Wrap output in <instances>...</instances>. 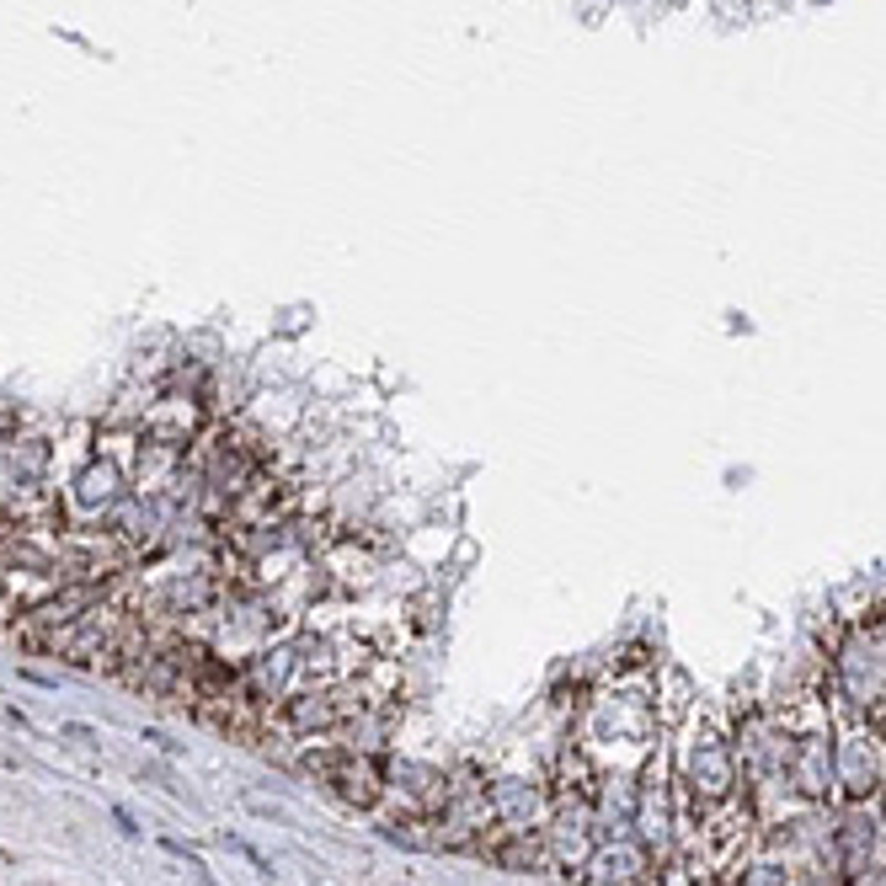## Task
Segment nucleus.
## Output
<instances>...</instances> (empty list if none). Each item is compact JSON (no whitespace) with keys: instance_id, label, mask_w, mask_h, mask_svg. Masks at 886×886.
<instances>
[{"instance_id":"6e6552de","label":"nucleus","mask_w":886,"mask_h":886,"mask_svg":"<svg viewBox=\"0 0 886 886\" xmlns=\"http://www.w3.org/2000/svg\"><path fill=\"white\" fill-rule=\"evenodd\" d=\"M593 823H598V838H625V833H636V785H630L625 774H598Z\"/></svg>"},{"instance_id":"f8f14e48","label":"nucleus","mask_w":886,"mask_h":886,"mask_svg":"<svg viewBox=\"0 0 886 886\" xmlns=\"http://www.w3.org/2000/svg\"><path fill=\"white\" fill-rule=\"evenodd\" d=\"M663 684H668V710H663V716H668V721L689 716V678H684L678 668H668L663 673Z\"/></svg>"},{"instance_id":"f257e3e1","label":"nucleus","mask_w":886,"mask_h":886,"mask_svg":"<svg viewBox=\"0 0 886 886\" xmlns=\"http://www.w3.org/2000/svg\"><path fill=\"white\" fill-rule=\"evenodd\" d=\"M791 727V764H785V795L801 806H827L838 785H833V721H827L823 695H806L795 705H774Z\"/></svg>"},{"instance_id":"9d476101","label":"nucleus","mask_w":886,"mask_h":886,"mask_svg":"<svg viewBox=\"0 0 886 886\" xmlns=\"http://www.w3.org/2000/svg\"><path fill=\"white\" fill-rule=\"evenodd\" d=\"M6 455H11L17 487H22V481H43V476H49V459H54V449H49V438L22 432V438H11V444H6Z\"/></svg>"},{"instance_id":"dca6fc26","label":"nucleus","mask_w":886,"mask_h":886,"mask_svg":"<svg viewBox=\"0 0 886 886\" xmlns=\"http://www.w3.org/2000/svg\"><path fill=\"white\" fill-rule=\"evenodd\" d=\"M0 455H6V444H0Z\"/></svg>"},{"instance_id":"2eb2a0df","label":"nucleus","mask_w":886,"mask_h":886,"mask_svg":"<svg viewBox=\"0 0 886 886\" xmlns=\"http://www.w3.org/2000/svg\"><path fill=\"white\" fill-rule=\"evenodd\" d=\"M113 823H118L123 833H128V838H134V833H139V823H134V817H128V812H123V806H113Z\"/></svg>"},{"instance_id":"39448f33","label":"nucleus","mask_w":886,"mask_h":886,"mask_svg":"<svg viewBox=\"0 0 886 886\" xmlns=\"http://www.w3.org/2000/svg\"><path fill=\"white\" fill-rule=\"evenodd\" d=\"M204 428H209V406L198 396H183V390H160V396L145 406V417H139V432H145V438L177 444V449H192V438Z\"/></svg>"},{"instance_id":"7ed1b4c3","label":"nucleus","mask_w":886,"mask_h":886,"mask_svg":"<svg viewBox=\"0 0 886 886\" xmlns=\"http://www.w3.org/2000/svg\"><path fill=\"white\" fill-rule=\"evenodd\" d=\"M476 855H487L497 871H519V876H545V871H555L545 827H497L491 823Z\"/></svg>"},{"instance_id":"f03ea898","label":"nucleus","mask_w":886,"mask_h":886,"mask_svg":"<svg viewBox=\"0 0 886 886\" xmlns=\"http://www.w3.org/2000/svg\"><path fill=\"white\" fill-rule=\"evenodd\" d=\"M827 695L855 705L859 716H871V705L886 695V642L871 630V619H855L838 630V642L827 652Z\"/></svg>"},{"instance_id":"4468645a","label":"nucleus","mask_w":886,"mask_h":886,"mask_svg":"<svg viewBox=\"0 0 886 886\" xmlns=\"http://www.w3.org/2000/svg\"><path fill=\"white\" fill-rule=\"evenodd\" d=\"M849 886H886V865L876 859L871 871H859V876H849Z\"/></svg>"},{"instance_id":"0eeeda50","label":"nucleus","mask_w":886,"mask_h":886,"mask_svg":"<svg viewBox=\"0 0 886 886\" xmlns=\"http://www.w3.org/2000/svg\"><path fill=\"white\" fill-rule=\"evenodd\" d=\"M487 801H491V823H497V827H540V812H545V795H540V785L513 780V774L491 780Z\"/></svg>"},{"instance_id":"20e7f679","label":"nucleus","mask_w":886,"mask_h":886,"mask_svg":"<svg viewBox=\"0 0 886 886\" xmlns=\"http://www.w3.org/2000/svg\"><path fill=\"white\" fill-rule=\"evenodd\" d=\"M882 823H876V806L871 801H844L838 823H833V855L844 865V876H859L871 871L876 855H882Z\"/></svg>"},{"instance_id":"1a4fd4ad","label":"nucleus","mask_w":886,"mask_h":886,"mask_svg":"<svg viewBox=\"0 0 886 886\" xmlns=\"http://www.w3.org/2000/svg\"><path fill=\"white\" fill-rule=\"evenodd\" d=\"M128 497V470H123L118 459H107V455H96L81 476H75V508H86V513H107L113 502H123Z\"/></svg>"},{"instance_id":"423d86ee","label":"nucleus","mask_w":886,"mask_h":886,"mask_svg":"<svg viewBox=\"0 0 886 886\" xmlns=\"http://www.w3.org/2000/svg\"><path fill=\"white\" fill-rule=\"evenodd\" d=\"M587 871H593V886H652V855H646V844L636 833L598 844Z\"/></svg>"},{"instance_id":"ddd939ff","label":"nucleus","mask_w":886,"mask_h":886,"mask_svg":"<svg viewBox=\"0 0 886 886\" xmlns=\"http://www.w3.org/2000/svg\"><path fill=\"white\" fill-rule=\"evenodd\" d=\"M646 663H652V657H646V646L636 642V646H625V652H619V663H614V673H636V668H646Z\"/></svg>"},{"instance_id":"9b49d317","label":"nucleus","mask_w":886,"mask_h":886,"mask_svg":"<svg viewBox=\"0 0 886 886\" xmlns=\"http://www.w3.org/2000/svg\"><path fill=\"white\" fill-rule=\"evenodd\" d=\"M716 886H795V871H791V859H753V865L721 871Z\"/></svg>"}]
</instances>
